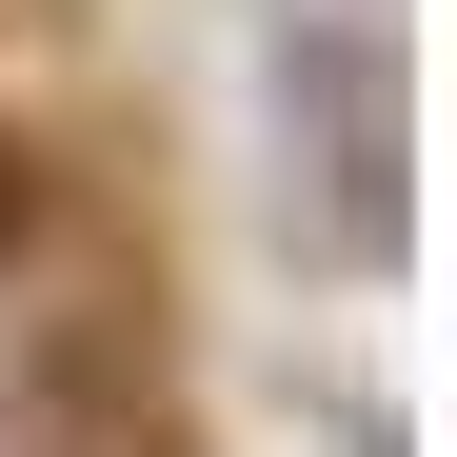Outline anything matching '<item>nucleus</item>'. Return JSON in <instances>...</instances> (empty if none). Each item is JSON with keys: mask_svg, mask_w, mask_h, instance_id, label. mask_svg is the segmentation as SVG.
<instances>
[{"mask_svg": "<svg viewBox=\"0 0 457 457\" xmlns=\"http://www.w3.org/2000/svg\"><path fill=\"white\" fill-rule=\"evenodd\" d=\"M278 100H319L338 239H358V259H398V60H378V40L338 21V40H298V60H278Z\"/></svg>", "mask_w": 457, "mask_h": 457, "instance_id": "1", "label": "nucleus"}, {"mask_svg": "<svg viewBox=\"0 0 457 457\" xmlns=\"http://www.w3.org/2000/svg\"><path fill=\"white\" fill-rule=\"evenodd\" d=\"M40 239V179H21V139H0V259H21Z\"/></svg>", "mask_w": 457, "mask_h": 457, "instance_id": "2", "label": "nucleus"}]
</instances>
